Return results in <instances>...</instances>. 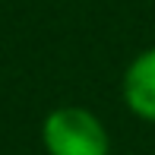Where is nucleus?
<instances>
[{
	"label": "nucleus",
	"mask_w": 155,
	"mask_h": 155,
	"mask_svg": "<svg viewBox=\"0 0 155 155\" xmlns=\"http://www.w3.org/2000/svg\"><path fill=\"white\" fill-rule=\"evenodd\" d=\"M41 146L48 155H111L108 127L82 104H60L41 120Z\"/></svg>",
	"instance_id": "nucleus-1"
},
{
	"label": "nucleus",
	"mask_w": 155,
	"mask_h": 155,
	"mask_svg": "<svg viewBox=\"0 0 155 155\" xmlns=\"http://www.w3.org/2000/svg\"><path fill=\"white\" fill-rule=\"evenodd\" d=\"M120 95H124V104L130 108V114L155 124V45L139 51L127 63Z\"/></svg>",
	"instance_id": "nucleus-2"
}]
</instances>
